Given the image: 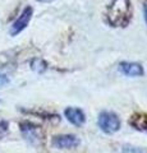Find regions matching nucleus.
Returning <instances> with one entry per match:
<instances>
[{
	"instance_id": "obj_1",
	"label": "nucleus",
	"mask_w": 147,
	"mask_h": 153,
	"mask_svg": "<svg viewBox=\"0 0 147 153\" xmlns=\"http://www.w3.org/2000/svg\"><path fill=\"white\" fill-rule=\"evenodd\" d=\"M132 17L131 0H113L107 10L109 23L114 27H125Z\"/></svg>"
},
{
	"instance_id": "obj_2",
	"label": "nucleus",
	"mask_w": 147,
	"mask_h": 153,
	"mask_svg": "<svg viewBox=\"0 0 147 153\" xmlns=\"http://www.w3.org/2000/svg\"><path fill=\"white\" fill-rule=\"evenodd\" d=\"M97 124L105 134H114L120 129V119L113 111H102L98 115Z\"/></svg>"
},
{
	"instance_id": "obj_3",
	"label": "nucleus",
	"mask_w": 147,
	"mask_h": 153,
	"mask_svg": "<svg viewBox=\"0 0 147 153\" xmlns=\"http://www.w3.org/2000/svg\"><path fill=\"white\" fill-rule=\"evenodd\" d=\"M32 14H34V9H32L31 7L25 8V10L22 12V14L12 25V28H10V35L12 36H17L18 33H21L23 30H25V28L28 26L30 21H31Z\"/></svg>"
},
{
	"instance_id": "obj_4",
	"label": "nucleus",
	"mask_w": 147,
	"mask_h": 153,
	"mask_svg": "<svg viewBox=\"0 0 147 153\" xmlns=\"http://www.w3.org/2000/svg\"><path fill=\"white\" fill-rule=\"evenodd\" d=\"M51 144L58 149H70V148H74L79 144V139L72 134H64V135L54 137Z\"/></svg>"
},
{
	"instance_id": "obj_5",
	"label": "nucleus",
	"mask_w": 147,
	"mask_h": 153,
	"mask_svg": "<svg viewBox=\"0 0 147 153\" xmlns=\"http://www.w3.org/2000/svg\"><path fill=\"white\" fill-rule=\"evenodd\" d=\"M64 115L67 117V120L75 126H82L86 121L84 112L78 107H67L64 111Z\"/></svg>"
},
{
	"instance_id": "obj_6",
	"label": "nucleus",
	"mask_w": 147,
	"mask_h": 153,
	"mask_svg": "<svg viewBox=\"0 0 147 153\" xmlns=\"http://www.w3.org/2000/svg\"><path fill=\"white\" fill-rule=\"evenodd\" d=\"M119 69L127 76H142L145 74L143 66L138 63H129V61H123L119 64Z\"/></svg>"
},
{
	"instance_id": "obj_7",
	"label": "nucleus",
	"mask_w": 147,
	"mask_h": 153,
	"mask_svg": "<svg viewBox=\"0 0 147 153\" xmlns=\"http://www.w3.org/2000/svg\"><path fill=\"white\" fill-rule=\"evenodd\" d=\"M21 130L23 133V135L26 137V139H28L32 143H37L40 139V130L39 128L32 125L30 123H25V124H21Z\"/></svg>"
},
{
	"instance_id": "obj_8",
	"label": "nucleus",
	"mask_w": 147,
	"mask_h": 153,
	"mask_svg": "<svg viewBox=\"0 0 147 153\" xmlns=\"http://www.w3.org/2000/svg\"><path fill=\"white\" fill-rule=\"evenodd\" d=\"M131 125L137 130H142L147 133V115L136 114L131 119Z\"/></svg>"
},
{
	"instance_id": "obj_9",
	"label": "nucleus",
	"mask_w": 147,
	"mask_h": 153,
	"mask_svg": "<svg viewBox=\"0 0 147 153\" xmlns=\"http://www.w3.org/2000/svg\"><path fill=\"white\" fill-rule=\"evenodd\" d=\"M31 68L34 69L35 71H37V73H42V71H45L46 68H47V65L44 60H41V59H34L31 61Z\"/></svg>"
},
{
	"instance_id": "obj_10",
	"label": "nucleus",
	"mask_w": 147,
	"mask_h": 153,
	"mask_svg": "<svg viewBox=\"0 0 147 153\" xmlns=\"http://www.w3.org/2000/svg\"><path fill=\"white\" fill-rule=\"evenodd\" d=\"M122 152L123 153H147L145 148H140L134 146H123Z\"/></svg>"
},
{
	"instance_id": "obj_11",
	"label": "nucleus",
	"mask_w": 147,
	"mask_h": 153,
	"mask_svg": "<svg viewBox=\"0 0 147 153\" xmlns=\"http://www.w3.org/2000/svg\"><path fill=\"white\" fill-rule=\"evenodd\" d=\"M7 130H8V123L4 120H0V135L5 134Z\"/></svg>"
},
{
	"instance_id": "obj_12",
	"label": "nucleus",
	"mask_w": 147,
	"mask_h": 153,
	"mask_svg": "<svg viewBox=\"0 0 147 153\" xmlns=\"http://www.w3.org/2000/svg\"><path fill=\"white\" fill-rule=\"evenodd\" d=\"M9 83V79H8V76L7 75H4V74H0V87H3V85H5Z\"/></svg>"
},
{
	"instance_id": "obj_13",
	"label": "nucleus",
	"mask_w": 147,
	"mask_h": 153,
	"mask_svg": "<svg viewBox=\"0 0 147 153\" xmlns=\"http://www.w3.org/2000/svg\"><path fill=\"white\" fill-rule=\"evenodd\" d=\"M37 1H40V3H51V1H54V0H37Z\"/></svg>"
},
{
	"instance_id": "obj_14",
	"label": "nucleus",
	"mask_w": 147,
	"mask_h": 153,
	"mask_svg": "<svg viewBox=\"0 0 147 153\" xmlns=\"http://www.w3.org/2000/svg\"><path fill=\"white\" fill-rule=\"evenodd\" d=\"M145 19H146V22H147V5L145 7Z\"/></svg>"
}]
</instances>
